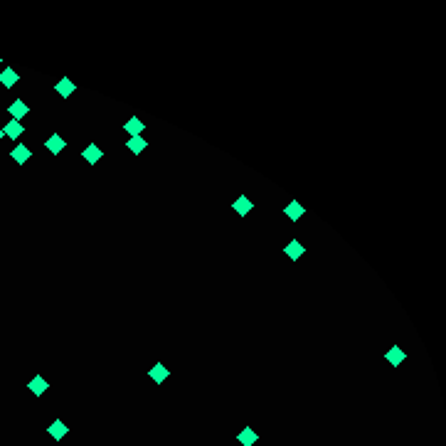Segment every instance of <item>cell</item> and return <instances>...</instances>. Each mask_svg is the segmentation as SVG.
I'll use <instances>...</instances> for the list:
<instances>
[{"label": "cell", "instance_id": "obj_1", "mask_svg": "<svg viewBox=\"0 0 446 446\" xmlns=\"http://www.w3.org/2000/svg\"><path fill=\"white\" fill-rule=\"evenodd\" d=\"M47 434H50V436H52L55 441H62V439H64L67 434H69V427H67V424H64L62 419H55V421H52V424L47 427Z\"/></svg>", "mask_w": 446, "mask_h": 446}, {"label": "cell", "instance_id": "obj_2", "mask_svg": "<svg viewBox=\"0 0 446 446\" xmlns=\"http://www.w3.org/2000/svg\"><path fill=\"white\" fill-rule=\"evenodd\" d=\"M232 209L237 212L239 217H247L251 209H254V200H251V197H247V195H242V197H237V200L232 202Z\"/></svg>", "mask_w": 446, "mask_h": 446}, {"label": "cell", "instance_id": "obj_3", "mask_svg": "<svg viewBox=\"0 0 446 446\" xmlns=\"http://www.w3.org/2000/svg\"><path fill=\"white\" fill-rule=\"evenodd\" d=\"M284 215H286L289 220H293V222H298V220H301V217L306 215V207H303V205H301L298 200H291V202H289V205L284 207Z\"/></svg>", "mask_w": 446, "mask_h": 446}, {"label": "cell", "instance_id": "obj_4", "mask_svg": "<svg viewBox=\"0 0 446 446\" xmlns=\"http://www.w3.org/2000/svg\"><path fill=\"white\" fill-rule=\"evenodd\" d=\"M64 146H67V140L62 138L59 133H52L50 138L44 140V148H47V151H50L52 155H59L62 151H64Z\"/></svg>", "mask_w": 446, "mask_h": 446}, {"label": "cell", "instance_id": "obj_5", "mask_svg": "<svg viewBox=\"0 0 446 446\" xmlns=\"http://www.w3.org/2000/svg\"><path fill=\"white\" fill-rule=\"evenodd\" d=\"M148 377L153 380L155 385H163V382H166L168 377H170V370H168V367H166L163 363H155L153 367L148 370Z\"/></svg>", "mask_w": 446, "mask_h": 446}, {"label": "cell", "instance_id": "obj_6", "mask_svg": "<svg viewBox=\"0 0 446 446\" xmlns=\"http://www.w3.org/2000/svg\"><path fill=\"white\" fill-rule=\"evenodd\" d=\"M10 158H13L15 163H20V166H22V163H28L30 158H32V151H30L25 143H17L13 151H10Z\"/></svg>", "mask_w": 446, "mask_h": 446}, {"label": "cell", "instance_id": "obj_7", "mask_svg": "<svg viewBox=\"0 0 446 446\" xmlns=\"http://www.w3.org/2000/svg\"><path fill=\"white\" fill-rule=\"evenodd\" d=\"M385 360L390 365H394V367H400V365L407 360V353L400 348V345H392V348L387 350V355H385Z\"/></svg>", "mask_w": 446, "mask_h": 446}, {"label": "cell", "instance_id": "obj_8", "mask_svg": "<svg viewBox=\"0 0 446 446\" xmlns=\"http://www.w3.org/2000/svg\"><path fill=\"white\" fill-rule=\"evenodd\" d=\"M284 251H286V256H289V259H293V262H298V259H301V256L306 254L303 244H301L298 239H291V242H289V244L284 247Z\"/></svg>", "mask_w": 446, "mask_h": 446}, {"label": "cell", "instance_id": "obj_9", "mask_svg": "<svg viewBox=\"0 0 446 446\" xmlns=\"http://www.w3.org/2000/svg\"><path fill=\"white\" fill-rule=\"evenodd\" d=\"M101 155H104V151L99 148L97 143H89V146H86V151H82V158L89 163V166L99 163V160H101Z\"/></svg>", "mask_w": 446, "mask_h": 446}, {"label": "cell", "instance_id": "obj_10", "mask_svg": "<svg viewBox=\"0 0 446 446\" xmlns=\"http://www.w3.org/2000/svg\"><path fill=\"white\" fill-rule=\"evenodd\" d=\"M22 133H25V128H22V124H20V121H13V119H10L8 124L3 126V136H8V138H13V140L20 138Z\"/></svg>", "mask_w": 446, "mask_h": 446}, {"label": "cell", "instance_id": "obj_11", "mask_svg": "<svg viewBox=\"0 0 446 446\" xmlns=\"http://www.w3.org/2000/svg\"><path fill=\"white\" fill-rule=\"evenodd\" d=\"M8 111H10V116H13V121H20V119H22V116H28V104H25V101H22V99H15L13 104H10V109H8Z\"/></svg>", "mask_w": 446, "mask_h": 446}, {"label": "cell", "instance_id": "obj_12", "mask_svg": "<svg viewBox=\"0 0 446 446\" xmlns=\"http://www.w3.org/2000/svg\"><path fill=\"white\" fill-rule=\"evenodd\" d=\"M237 439H239V444L242 446H254L256 441H259V434L254 432L251 427H244V429L237 434Z\"/></svg>", "mask_w": 446, "mask_h": 446}, {"label": "cell", "instance_id": "obj_13", "mask_svg": "<svg viewBox=\"0 0 446 446\" xmlns=\"http://www.w3.org/2000/svg\"><path fill=\"white\" fill-rule=\"evenodd\" d=\"M124 131L131 133V138H136V136H140V131H146V126H143V121H140L138 116H131L124 124Z\"/></svg>", "mask_w": 446, "mask_h": 446}, {"label": "cell", "instance_id": "obj_14", "mask_svg": "<svg viewBox=\"0 0 446 446\" xmlns=\"http://www.w3.org/2000/svg\"><path fill=\"white\" fill-rule=\"evenodd\" d=\"M55 91H57V94H59L62 99H67V97H72V94L77 91V84L69 82V79H59V82L55 84Z\"/></svg>", "mask_w": 446, "mask_h": 446}, {"label": "cell", "instance_id": "obj_15", "mask_svg": "<svg viewBox=\"0 0 446 446\" xmlns=\"http://www.w3.org/2000/svg\"><path fill=\"white\" fill-rule=\"evenodd\" d=\"M28 387H30V392H32L35 397H40V394H44V392H47V387H50V385H47V380H44L42 375H35L32 380H30Z\"/></svg>", "mask_w": 446, "mask_h": 446}, {"label": "cell", "instance_id": "obj_16", "mask_svg": "<svg viewBox=\"0 0 446 446\" xmlns=\"http://www.w3.org/2000/svg\"><path fill=\"white\" fill-rule=\"evenodd\" d=\"M17 82H20V74H17L13 67H5V69L0 72V84H3V86L10 89V86H15Z\"/></svg>", "mask_w": 446, "mask_h": 446}, {"label": "cell", "instance_id": "obj_17", "mask_svg": "<svg viewBox=\"0 0 446 446\" xmlns=\"http://www.w3.org/2000/svg\"><path fill=\"white\" fill-rule=\"evenodd\" d=\"M126 148H128V151H131L133 155H138V153H143V151L148 148V140H146V138H140V136H136V138H128Z\"/></svg>", "mask_w": 446, "mask_h": 446}, {"label": "cell", "instance_id": "obj_18", "mask_svg": "<svg viewBox=\"0 0 446 446\" xmlns=\"http://www.w3.org/2000/svg\"><path fill=\"white\" fill-rule=\"evenodd\" d=\"M0 138H3V128H0Z\"/></svg>", "mask_w": 446, "mask_h": 446}]
</instances>
